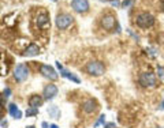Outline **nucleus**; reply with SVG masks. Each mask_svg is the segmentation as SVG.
Listing matches in <instances>:
<instances>
[{"label": "nucleus", "mask_w": 164, "mask_h": 128, "mask_svg": "<svg viewBox=\"0 0 164 128\" xmlns=\"http://www.w3.org/2000/svg\"><path fill=\"white\" fill-rule=\"evenodd\" d=\"M96 109H97V102L93 101V99H88V101L84 104V110L86 113H92V112H94Z\"/></svg>", "instance_id": "nucleus-11"}, {"label": "nucleus", "mask_w": 164, "mask_h": 128, "mask_svg": "<svg viewBox=\"0 0 164 128\" xmlns=\"http://www.w3.org/2000/svg\"><path fill=\"white\" fill-rule=\"evenodd\" d=\"M86 72L90 75H94V77H100V75H102L105 72V67L104 64L101 63V61H90V63L86 64Z\"/></svg>", "instance_id": "nucleus-2"}, {"label": "nucleus", "mask_w": 164, "mask_h": 128, "mask_svg": "<svg viewBox=\"0 0 164 128\" xmlns=\"http://www.w3.org/2000/svg\"><path fill=\"white\" fill-rule=\"evenodd\" d=\"M115 127V124L114 123H111V124H107V126H105V128H114Z\"/></svg>", "instance_id": "nucleus-21"}, {"label": "nucleus", "mask_w": 164, "mask_h": 128, "mask_svg": "<svg viewBox=\"0 0 164 128\" xmlns=\"http://www.w3.org/2000/svg\"><path fill=\"white\" fill-rule=\"evenodd\" d=\"M52 2H56V0H52Z\"/></svg>", "instance_id": "nucleus-26"}, {"label": "nucleus", "mask_w": 164, "mask_h": 128, "mask_svg": "<svg viewBox=\"0 0 164 128\" xmlns=\"http://www.w3.org/2000/svg\"><path fill=\"white\" fill-rule=\"evenodd\" d=\"M27 128H34V127H32V126H30V127H27Z\"/></svg>", "instance_id": "nucleus-25"}, {"label": "nucleus", "mask_w": 164, "mask_h": 128, "mask_svg": "<svg viewBox=\"0 0 164 128\" xmlns=\"http://www.w3.org/2000/svg\"><path fill=\"white\" fill-rule=\"evenodd\" d=\"M37 113H39V109H37V108H30V109L26 110V116L27 117H29V116H36Z\"/></svg>", "instance_id": "nucleus-17"}, {"label": "nucleus", "mask_w": 164, "mask_h": 128, "mask_svg": "<svg viewBox=\"0 0 164 128\" xmlns=\"http://www.w3.org/2000/svg\"><path fill=\"white\" fill-rule=\"evenodd\" d=\"M49 128H59V127H57L56 124H51V126H49Z\"/></svg>", "instance_id": "nucleus-23"}, {"label": "nucleus", "mask_w": 164, "mask_h": 128, "mask_svg": "<svg viewBox=\"0 0 164 128\" xmlns=\"http://www.w3.org/2000/svg\"><path fill=\"white\" fill-rule=\"evenodd\" d=\"M7 97H10V89L4 90V98H7Z\"/></svg>", "instance_id": "nucleus-19"}, {"label": "nucleus", "mask_w": 164, "mask_h": 128, "mask_svg": "<svg viewBox=\"0 0 164 128\" xmlns=\"http://www.w3.org/2000/svg\"><path fill=\"white\" fill-rule=\"evenodd\" d=\"M159 77H163V68H159Z\"/></svg>", "instance_id": "nucleus-22"}, {"label": "nucleus", "mask_w": 164, "mask_h": 128, "mask_svg": "<svg viewBox=\"0 0 164 128\" xmlns=\"http://www.w3.org/2000/svg\"><path fill=\"white\" fill-rule=\"evenodd\" d=\"M49 22V16H48L47 12H43V14H39V16H37V25L39 27L47 25V23Z\"/></svg>", "instance_id": "nucleus-13"}, {"label": "nucleus", "mask_w": 164, "mask_h": 128, "mask_svg": "<svg viewBox=\"0 0 164 128\" xmlns=\"http://www.w3.org/2000/svg\"><path fill=\"white\" fill-rule=\"evenodd\" d=\"M73 16L68 15V14H60V15L56 16V26L59 27V29H67L68 26L73 23Z\"/></svg>", "instance_id": "nucleus-4"}, {"label": "nucleus", "mask_w": 164, "mask_h": 128, "mask_svg": "<svg viewBox=\"0 0 164 128\" xmlns=\"http://www.w3.org/2000/svg\"><path fill=\"white\" fill-rule=\"evenodd\" d=\"M135 23L142 29H148L155 25V16L149 12H141L135 16Z\"/></svg>", "instance_id": "nucleus-1"}, {"label": "nucleus", "mask_w": 164, "mask_h": 128, "mask_svg": "<svg viewBox=\"0 0 164 128\" xmlns=\"http://www.w3.org/2000/svg\"><path fill=\"white\" fill-rule=\"evenodd\" d=\"M104 119H105V116H100V119H98V121L96 123V126H100V124L104 123Z\"/></svg>", "instance_id": "nucleus-18"}, {"label": "nucleus", "mask_w": 164, "mask_h": 128, "mask_svg": "<svg viewBox=\"0 0 164 128\" xmlns=\"http://www.w3.org/2000/svg\"><path fill=\"white\" fill-rule=\"evenodd\" d=\"M71 7L77 12H86L89 10V3L88 0H73L71 2Z\"/></svg>", "instance_id": "nucleus-7"}, {"label": "nucleus", "mask_w": 164, "mask_h": 128, "mask_svg": "<svg viewBox=\"0 0 164 128\" xmlns=\"http://www.w3.org/2000/svg\"><path fill=\"white\" fill-rule=\"evenodd\" d=\"M160 109H164V101L162 102V105H160Z\"/></svg>", "instance_id": "nucleus-24"}, {"label": "nucleus", "mask_w": 164, "mask_h": 128, "mask_svg": "<svg viewBox=\"0 0 164 128\" xmlns=\"http://www.w3.org/2000/svg\"><path fill=\"white\" fill-rule=\"evenodd\" d=\"M43 104V98H41L40 95H37V94H34L32 95L29 98V105H30V108H39V106Z\"/></svg>", "instance_id": "nucleus-12"}, {"label": "nucleus", "mask_w": 164, "mask_h": 128, "mask_svg": "<svg viewBox=\"0 0 164 128\" xmlns=\"http://www.w3.org/2000/svg\"><path fill=\"white\" fill-rule=\"evenodd\" d=\"M100 23L105 30H112L116 26V18L112 15V14H105V15L100 19Z\"/></svg>", "instance_id": "nucleus-6"}, {"label": "nucleus", "mask_w": 164, "mask_h": 128, "mask_svg": "<svg viewBox=\"0 0 164 128\" xmlns=\"http://www.w3.org/2000/svg\"><path fill=\"white\" fill-rule=\"evenodd\" d=\"M27 75H29V68H27V65H25V64L16 65L15 71H14V77H15L16 81L23 82L27 78Z\"/></svg>", "instance_id": "nucleus-5"}, {"label": "nucleus", "mask_w": 164, "mask_h": 128, "mask_svg": "<svg viewBox=\"0 0 164 128\" xmlns=\"http://www.w3.org/2000/svg\"><path fill=\"white\" fill-rule=\"evenodd\" d=\"M62 75H63L64 78H68V79H71L73 82H75V83H80V78H77L75 75H73V74H70V72H67V71H63L62 70Z\"/></svg>", "instance_id": "nucleus-15"}, {"label": "nucleus", "mask_w": 164, "mask_h": 128, "mask_svg": "<svg viewBox=\"0 0 164 128\" xmlns=\"http://www.w3.org/2000/svg\"><path fill=\"white\" fill-rule=\"evenodd\" d=\"M48 113H49V115H52L53 117H59V110H57V108L56 106H53V108H51V109H48Z\"/></svg>", "instance_id": "nucleus-16"}, {"label": "nucleus", "mask_w": 164, "mask_h": 128, "mask_svg": "<svg viewBox=\"0 0 164 128\" xmlns=\"http://www.w3.org/2000/svg\"><path fill=\"white\" fill-rule=\"evenodd\" d=\"M39 52H40L39 45H36V44H30L29 46L26 48V51L23 52V55H25V56H36V55H39Z\"/></svg>", "instance_id": "nucleus-10"}, {"label": "nucleus", "mask_w": 164, "mask_h": 128, "mask_svg": "<svg viewBox=\"0 0 164 128\" xmlns=\"http://www.w3.org/2000/svg\"><path fill=\"white\" fill-rule=\"evenodd\" d=\"M40 72H41V74H43L45 78H49V79H56V78H57L56 71H55L52 67H49V65L43 64V65L40 67Z\"/></svg>", "instance_id": "nucleus-8"}, {"label": "nucleus", "mask_w": 164, "mask_h": 128, "mask_svg": "<svg viewBox=\"0 0 164 128\" xmlns=\"http://www.w3.org/2000/svg\"><path fill=\"white\" fill-rule=\"evenodd\" d=\"M10 109V115L12 117H15V119H20V116H22V113H20V110L18 109V106L15 105V104H11V105L8 106Z\"/></svg>", "instance_id": "nucleus-14"}, {"label": "nucleus", "mask_w": 164, "mask_h": 128, "mask_svg": "<svg viewBox=\"0 0 164 128\" xmlns=\"http://www.w3.org/2000/svg\"><path fill=\"white\" fill-rule=\"evenodd\" d=\"M139 83H141L144 87H153L156 85V75L153 72H144L139 77Z\"/></svg>", "instance_id": "nucleus-3"}, {"label": "nucleus", "mask_w": 164, "mask_h": 128, "mask_svg": "<svg viewBox=\"0 0 164 128\" xmlns=\"http://www.w3.org/2000/svg\"><path fill=\"white\" fill-rule=\"evenodd\" d=\"M56 94H57V87L55 85H48L47 87L44 89V98L52 99Z\"/></svg>", "instance_id": "nucleus-9"}, {"label": "nucleus", "mask_w": 164, "mask_h": 128, "mask_svg": "<svg viewBox=\"0 0 164 128\" xmlns=\"http://www.w3.org/2000/svg\"><path fill=\"white\" fill-rule=\"evenodd\" d=\"M130 3H131V2H130V0H125V2H123V6H130Z\"/></svg>", "instance_id": "nucleus-20"}]
</instances>
